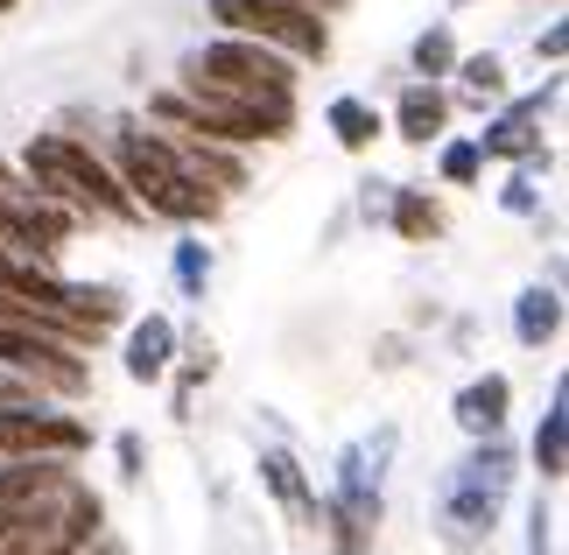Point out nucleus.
<instances>
[{"instance_id":"obj_1","label":"nucleus","mask_w":569,"mask_h":555,"mask_svg":"<svg viewBox=\"0 0 569 555\" xmlns=\"http://www.w3.org/2000/svg\"><path fill=\"white\" fill-rule=\"evenodd\" d=\"M183 78H190V99H204V106H247V113L274 120L281 135H289V120H296V71H289V57L260 50L253 36L211 42L204 57H190Z\"/></svg>"},{"instance_id":"obj_2","label":"nucleus","mask_w":569,"mask_h":555,"mask_svg":"<svg viewBox=\"0 0 569 555\" xmlns=\"http://www.w3.org/2000/svg\"><path fill=\"white\" fill-rule=\"evenodd\" d=\"M120 184L134 190V205L162 211V218H211L218 211V190L162 135H120Z\"/></svg>"},{"instance_id":"obj_3","label":"nucleus","mask_w":569,"mask_h":555,"mask_svg":"<svg viewBox=\"0 0 569 555\" xmlns=\"http://www.w3.org/2000/svg\"><path fill=\"white\" fill-rule=\"evenodd\" d=\"M29 184L50 190L57 205H78V211H113V218H134V211H141L134 197H127V184L99 162L92 148L63 141V135H42V141L29 148Z\"/></svg>"},{"instance_id":"obj_4","label":"nucleus","mask_w":569,"mask_h":555,"mask_svg":"<svg viewBox=\"0 0 569 555\" xmlns=\"http://www.w3.org/2000/svg\"><path fill=\"white\" fill-rule=\"evenodd\" d=\"M211 14L226 21L232 36L281 42L289 57H323L331 50V29H323L317 8H302V0H211Z\"/></svg>"},{"instance_id":"obj_5","label":"nucleus","mask_w":569,"mask_h":555,"mask_svg":"<svg viewBox=\"0 0 569 555\" xmlns=\"http://www.w3.org/2000/svg\"><path fill=\"white\" fill-rule=\"evenodd\" d=\"M499 493H507V450H492L486 457H471L465 472L450 478V527L457 535H492V514H499Z\"/></svg>"},{"instance_id":"obj_6","label":"nucleus","mask_w":569,"mask_h":555,"mask_svg":"<svg viewBox=\"0 0 569 555\" xmlns=\"http://www.w3.org/2000/svg\"><path fill=\"white\" fill-rule=\"evenodd\" d=\"M71 457L84 450V429L71 415H50V408H0V457Z\"/></svg>"},{"instance_id":"obj_7","label":"nucleus","mask_w":569,"mask_h":555,"mask_svg":"<svg viewBox=\"0 0 569 555\" xmlns=\"http://www.w3.org/2000/svg\"><path fill=\"white\" fill-rule=\"evenodd\" d=\"M457 422H465L471 436H499V422H507V380L486 373V380H471L457 394Z\"/></svg>"},{"instance_id":"obj_8","label":"nucleus","mask_w":569,"mask_h":555,"mask_svg":"<svg viewBox=\"0 0 569 555\" xmlns=\"http://www.w3.org/2000/svg\"><path fill=\"white\" fill-rule=\"evenodd\" d=\"M127 373H134V380H162L169 373V324L162 317H148L134 338H127Z\"/></svg>"},{"instance_id":"obj_9","label":"nucleus","mask_w":569,"mask_h":555,"mask_svg":"<svg viewBox=\"0 0 569 555\" xmlns=\"http://www.w3.org/2000/svg\"><path fill=\"white\" fill-rule=\"evenodd\" d=\"M331 135L345 141V148H373V135H380V113L366 99H338L331 106Z\"/></svg>"},{"instance_id":"obj_10","label":"nucleus","mask_w":569,"mask_h":555,"mask_svg":"<svg viewBox=\"0 0 569 555\" xmlns=\"http://www.w3.org/2000/svg\"><path fill=\"white\" fill-rule=\"evenodd\" d=\"M436 127H443V92H429V85H415V92L401 99V135H408V141H429Z\"/></svg>"},{"instance_id":"obj_11","label":"nucleus","mask_w":569,"mask_h":555,"mask_svg":"<svg viewBox=\"0 0 569 555\" xmlns=\"http://www.w3.org/2000/svg\"><path fill=\"white\" fill-rule=\"evenodd\" d=\"M556 296L549 288H528V296H520V345H549L556 338Z\"/></svg>"},{"instance_id":"obj_12","label":"nucleus","mask_w":569,"mask_h":555,"mask_svg":"<svg viewBox=\"0 0 569 555\" xmlns=\"http://www.w3.org/2000/svg\"><path fill=\"white\" fill-rule=\"evenodd\" d=\"M393 226H401L408 239H429V232H443V211H436L422 190H401V205H393Z\"/></svg>"},{"instance_id":"obj_13","label":"nucleus","mask_w":569,"mask_h":555,"mask_svg":"<svg viewBox=\"0 0 569 555\" xmlns=\"http://www.w3.org/2000/svg\"><path fill=\"white\" fill-rule=\"evenodd\" d=\"M260 472H268V485H274L281 499H289V514H296V521H317V506H310V493H302V472H296L289 457H268V464H260Z\"/></svg>"},{"instance_id":"obj_14","label":"nucleus","mask_w":569,"mask_h":555,"mask_svg":"<svg viewBox=\"0 0 569 555\" xmlns=\"http://www.w3.org/2000/svg\"><path fill=\"white\" fill-rule=\"evenodd\" d=\"M450 63H457V50H450V36H443V29H429L422 42H415V71H422V78H443Z\"/></svg>"},{"instance_id":"obj_15","label":"nucleus","mask_w":569,"mask_h":555,"mask_svg":"<svg viewBox=\"0 0 569 555\" xmlns=\"http://www.w3.org/2000/svg\"><path fill=\"white\" fill-rule=\"evenodd\" d=\"M535 457H541V472H549V478H562V402L549 408V429H541Z\"/></svg>"},{"instance_id":"obj_16","label":"nucleus","mask_w":569,"mask_h":555,"mask_svg":"<svg viewBox=\"0 0 569 555\" xmlns=\"http://www.w3.org/2000/svg\"><path fill=\"white\" fill-rule=\"evenodd\" d=\"M465 78H471V92H478V99H499V57H471V63H465Z\"/></svg>"},{"instance_id":"obj_17","label":"nucleus","mask_w":569,"mask_h":555,"mask_svg":"<svg viewBox=\"0 0 569 555\" xmlns=\"http://www.w3.org/2000/svg\"><path fill=\"white\" fill-rule=\"evenodd\" d=\"M443 176H450V184H471V176H478V148H471V141L450 148V155H443Z\"/></svg>"},{"instance_id":"obj_18","label":"nucleus","mask_w":569,"mask_h":555,"mask_svg":"<svg viewBox=\"0 0 569 555\" xmlns=\"http://www.w3.org/2000/svg\"><path fill=\"white\" fill-rule=\"evenodd\" d=\"M177 268H183V281H190V288L204 281V260H197V247H183V260H177Z\"/></svg>"},{"instance_id":"obj_19","label":"nucleus","mask_w":569,"mask_h":555,"mask_svg":"<svg viewBox=\"0 0 569 555\" xmlns=\"http://www.w3.org/2000/svg\"><path fill=\"white\" fill-rule=\"evenodd\" d=\"M302 8H338V0H302Z\"/></svg>"},{"instance_id":"obj_20","label":"nucleus","mask_w":569,"mask_h":555,"mask_svg":"<svg viewBox=\"0 0 569 555\" xmlns=\"http://www.w3.org/2000/svg\"><path fill=\"white\" fill-rule=\"evenodd\" d=\"M8 8H14V0H0V14H8Z\"/></svg>"}]
</instances>
